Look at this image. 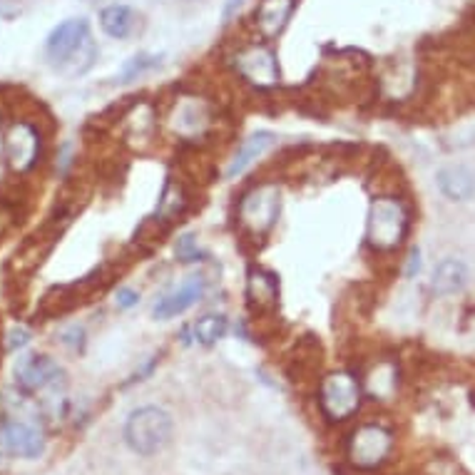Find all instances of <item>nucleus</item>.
<instances>
[{"label":"nucleus","instance_id":"14","mask_svg":"<svg viewBox=\"0 0 475 475\" xmlns=\"http://www.w3.org/2000/svg\"><path fill=\"white\" fill-rule=\"evenodd\" d=\"M3 443L5 448L21 458H38L46 448L43 430L35 423H28L23 418H8L3 421Z\"/></svg>","mask_w":475,"mask_h":475},{"label":"nucleus","instance_id":"29","mask_svg":"<svg viewBox=\"0 0 475 475\" xmlns=\"http://www.w3.org/2000/svg\"><path fill=\"white\" fill-rule=\"evenodd\" d=\"M421 271V252L418 249H411V256H408V264H406V277L413 279Z\"/></svg>","mask_w":475,"mask_h":475},{"label":"nucleus","instance_id":"23","mask_svg":"<svg viewBox=\"0 0 475 475\" xmlns=\"http://www.w3.org/2000/svg\"><path fill=\"white\" fill-rule=\"evenodd\" d=\"M160 55H154V53H138V55H132V58L120 68V75H117V82H132L142 78V75H147L150 70H154L160 65Z\"/></svg>","mask_w":475,"mask_h":475},{"label":"nucleus","instance_id":"4","mask_svg":"<svg viewBox=\"0 0 475 475\" xmlns=\"http://www.w3.org/2000/svg\"><path fill=\"white\" fill-rule=\"evenodd\" d=\"M281 212V187L277 182H259L252 185L239 199L237 221L244 237L264 239L277 227Z\"/></svg>","mask_w":475,"mask_h":475},{"label":"nucleus","instance_id":"15","mask_svg":"<svg viewBox=\"0 0 475 475\" xmlns=\"http://www.w3.org/2000/svg\"><path fill=\"white\" fill-rule=\"evenodd\" d=\"M58 361H53L50 356H28L18 363L15 369V379H18V386L23 388L25 394H35V391H43L47 386L58 381L60 376Z\"/></svg>","mask_w":475,"mask_h":475},{"label":"nucleus","instance_id":"11","mask_svg":"<svg viewBox=\"0 0 475 475\" xmlns=\"http://www.w3.org/2000/svg\"><path fill=\"white\" fill-rule=\"evenodd\" d=\"M296 5L299 0H259L252 15V25L259 40H267V43L277 40L279 35L287 30Z\"/></svg>","mask_w":475,"mask_h":475},{"label":"nucleus","instance_id":"5","mask_svg":"<svg viewBox=\"0 0 475 475\" xmlns=\"http://www.w3.org/2000/svg\"><path fill=\"white\" fill-rule=\"evenodd\" d=\"M234 75L249 85L252 90L267 93L274 90L281 82V70H279V58L274 53V47L269 46L267 40H249L242 43L232 53L229 58Z\"/></svg>","mask_w":475,"mask_h":475},{"label":"nucleus","instance_id":"17","mask_svg":"<svg viewBox=\"0 0 475 475\" xmlns=\"http://www.w3.org/2000/svg\"><path fill=\"white\" fill-rule=\"evenodd\" d=\"M97 23L103 28V33L112 40H128L139 30V15L135 8H129L125 3H112L104 5L100 11Z\"/></svg>","mask_w":475,"mask_h":475},{"label":"nucleus","instance_id":"18","mask_svg":"<svg viewBox=\"0 0 475 475\" xmlns=\"http://www.w3.org/2000/svg\"><path fill=\"white\" fill-rule=\"evenodd\" d=\"M363 388L373 401H388L398 391V363L391 359H379L366 371Z\"/></svg>","mask_w":475,"mask_h":475},{"label":"nucleus","instance_id":"24","mask_svg":"<svg viewBox=\"0 0 475 475\" xmlns=\"http://www.w3.org/2000/svg\"><path fill=\"white\" fill-rule=\"evenodd\" d=\"M174 254H177V259H179L182 264H195V262H202V259H204V252L199 249L197 237L192 232H185L177 237V242H174Z\"/></svg>","mask_w":475,"mask_h":475},{"label":"nucleus","instance_id":"3","mask_svg":"<svg viewBox=\"0 0 475 475\" xmlns=\"http://www.w3.org/2000/svg\"><path fill=\"white\" fill-rule=\"evenodd\" d=\"M217 107L214 103L197 93L177 95L167 110L164 125L174 138L182 142H202L217 129Z\"/></svg>","mask_w":475,"mask_h":475},{"label":"nucleus","instance_id":"19","mask_svg":"<svg viewBox=\"0 0 475 475\" xmlns=\"http://www.w3.org/2000/svg\"><path fill=\"white\" fill-rule=\"evenodd\" d=\"M187 207H189V195H187L185 185L177 177H167L160 199H157L154 221L157 224H172L185 214Z\"/></svg>","mask_w":475,"mask_h":475},{"label":"nucleus","instance_id":"2","mask_svg":"<svg viewBox=\"0 0 475 475\" xmlns=\"http://www.w3.org/2000/svg\"><path fill=\"white\" fill-rule=\"evenodd\" d=\"M411 232V209L406 199L396 195H379L371 199L366 220V244L379 254H394Z\"/></svg>","mask_w":475,"mask_h":475},{"label":"nucleus","instance_id":"20","mask_svg":"<svg viewBox=\"0 0 475 475\" xmlns=\"http://www.w3.org/2000/svg\"><path fill=\"white\" fill-rule=\"evenodd\" d=\"M436 182L443 195L453 202H465L473 197L475 192V174L463 167V164H448L441 167L436 174Z\"/></svg>","mask_w":475,"mask_h":475},{"label":"nucleus","instance_id":"9","mask_svg":"<svg viewBox=\"0 0 475 475\" xmlns=\"http://www.w3.org/2000/svg\"><path fill=\"white\" fill-rule=\"evenodd\" d=\"M3 154H5V162L11 167V172H33L40 162V154H43V132L28 120L12 122L5 132V139H3Z\"/></svg>","mask_w":475,"mask_h":475},{"label":"nucleus","instance_id":"28","mask_svg":"<svg viewBox=\"0 0 475 475\" xmlns=\"http://www.w3.org/2000/svg\"><path fill=\"white\" fill-rule=\"evenodd\" d=\"M30 344V331L25 329H12L8 334V351H15V348H23Z\"/></svg>","mask_w":475,"mask_h":475},{"label":"nucleus","instance_id":"8","mask_svg":"<svg viewBox=\"0 0 475 475\" xmlns=\"http://www.w3.org/2000/svg\"><path fill=\"white\" fill-rule=\"evenodd\" d=\"M394 433L383 423H361L351 430L346 441L348 463L359 471H376L391 455Z\"/></svg>","mask_w":475,"mask_h":475},{"label":"nucleus","instance_id":"13","mask_svg":"<svg viewBox=\"0 0 475 475\" xmlns=\"http://www.w3.org/2000/svg\"><path fill=\"white\" fill-rule=\"evenodd\" d=\"M204 291H207V281H204V277H187L177 289H172L170 294H164L162 299L154 304L152 313H154V319H160V321L174 319V316L189 312L195 304L202 302Z\"/></svg>","mask_w":475,"mask_h":475},{"label":"nucleus","instance_id":"22","mask_svg":"<svg viewBox=\"0 0 475 475\" xmlns=\"http://www.w3.org/2000/svg\"><path fill=\"white\" fill-rule=\"evenodd\" d=\"M227 329H229V321H227L224 313H204L202 319L195 321L192 334H195L197 344H202V346H214L220 338H224Z\"/></svg>","mask_w":475,"mask_h":475},{"label":"nucleus","instance_id":"6","mask_svg":"<svg viewBox=\"0 0 475 475\" xmlns=\"http://www.w3.org/2000/svg\"><path fill=\"white\" fill-rule=\"evenodd\" d=\"M316 398H319V408H321L326 421L344 423L361 408L363 386H361L356 373L338 369V371L326 373L324 379L319 381Z\"/></svg>","mask_w":475,"mask_h":475},{"label":"nucleus","instance_id":"10","mask_svg":"<svg viewBox=\"0 0 475 475\" xmlns=\"http://www.w3.org/2000/svg\"><path fill=\"white\" fill-rule=\"evenodd\" d=\"M122 139L138 152L147 150L154 145L157 129H160V115L157 107L150 100H138L125 110L122 115Z\"/></svg>","mask_w":475,"mask_h":475},{"label":"nucleus","instance_id":"26","mask_svg":"<svg viewBox=\"0 0 475 475\" xmlns=\"http://www.w3.org/2000/svg\"><path fill=\"white\" fill-rule=\"evenodd\" d=\"M246 3H249V0H224V8H221V23H232Z\"/></svg>","mask_w":475,"mask_h":475},{"label":"nucleus","instance_id":"27","mask_svg":"<svg viewBox=\"0 0 475 475\" xmlns=\"http://www.w3.org/2000/svg\"><path fill=\"white\" fill-rule=\"evenodd\" d=\"M138 302H139V291L128 289V287L115 294V304L120 309H132V306H138Z\"/></svg>","mask_w":475,"mask_h":475},{"label":"nucleus","instance_id":"16","mask_svg":"<svg viewBox=\"0 0 475 475\" xmlns=\"http://www.w3.org/2000/svg\"><path fill=\"white\" fill-rule=\"evenodd\" d=\"M277 145V135L274 132H267V129H259L254 135H249V138L244 139L242 145L237 147V152L232 154V160L227 164V179H237V177H242L252 164H256L264 154H267L271 147Z\"/></svg>","mask_w":475,"mask_h":475},{"label":"nucleus","instance_id":"7","mask_svg":"<svg viewBox=\"0 0 475 475\" xmlns=\"http://www.w3.org/2000/svg\"><path fill=\"white\" fill-rule=\"evenodd\" d=\"M172 438V416L160 406H142L132 411L125 423V441L139 455L160 453Z\"/></svg>","mask_w":475,"mask_h":475},{"label":"nucleus","instance_id":"21","mask_svg":"<svg viewBox=\"0 0 475 475\" xmlns=\"http://www.w3.org/2000/svg\"><path fill=\"white\" fill-rule=\"evenodd\" d=\"M465 281H468V269H465L463 262L458 259H443L441 264L433 271V279H430V289L438 296H451V294H458L463 289Z\"/></svg>","mask_w":475,"mask_h":475},{"label":"nucleus","instance_id":"25","mask_svg":"<svg viewBox=\"0 0 475 475\" xmlns=\"http://www.w3.org/2000/svg\"><path fill=\"white\" fill-rule=\"evenodd\" d=\"M60 341L68 348H72V351H82V348H85V329L78 324L70 326V329H65V331L60 334Z\"/></svg>","mask_w":475,"mask_h":475},{"label":"nucleus","instance_id":"12","mask_svg":"<svg viewBox=\"0 0 475 475\" xmlns=\"http://www.w3.org/2000/svg\"><path fill=\"white\" fill-rule=\"evenodd\" d=\"M246 304L254 313L269 316L279 306V277L264 267H252L246 274Z\"/></svg>","mask_w":475,"mask_h":475},{"label":"nucleus","instance_id":"1","mask_svg":"<svg viewBox=\"0 0 475 475\" xmlns=\"http://www.w3.org/2000/svg\"><path fill=\"white\" fill-rule=\"evenodd\" d=\"M46 58L68 78L85 75L97 60V46L90 33V23L85 18H70L58 28H53L46 40Z\"/></svg>","mask_w":475,"mask_h":475}]
</instances>
